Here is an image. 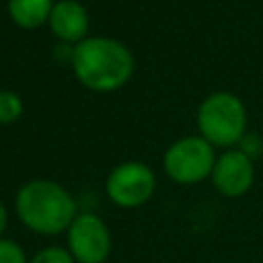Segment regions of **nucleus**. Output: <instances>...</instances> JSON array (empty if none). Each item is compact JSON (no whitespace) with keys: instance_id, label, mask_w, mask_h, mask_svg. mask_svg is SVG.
I'll return each mask as SVG.
<instances>
[{"instance_id":"nucleus-1","label":"nucleus","mask_w":263,"mask_h":263,"mask_svg":"<svg viewBox=\"0 0 263 263\" xmlns=\"http://www.w3.org/2000/svg\"><path fill=\"white\" fill-rule=\"evenodd\" d=\"M70 60L78 82L97 92L121 88L134 72V55L111 37H86L74 45Z\"/></svg>"},{"instance_id":"nucleus-2","label":"nucleus","mask_w":263,"mask_h":263,"mask_svg":"<svg viewBox=\"0 0 263 263\" xmlns=\"http://www.w3.org/2000/svg\"><path fill=\"white\" fill-rule=\"evenodd\" d=\"M14 210L23 226L43 236L66 232L78 216L70 191L51 179L25 183L14 197Z\"/></svg>"},{"instance_id":"nucleus-3","label":"nucleus","mask_w":263,"mask_h":263,"mask_svg":"<svg viewBox=\"0 0 263 263\" xmlns=\"http://www.w3.org/2000/svg\"><path fill=\"white\" fill-rule=\"evenodd\" d=\"M197 127L205 142L220 148L238 144L247 127V111L242 101L226 90L212 92L197 109Z\"/></svg>"},{"instance_id":"nucleus-4","label":"nucleus","mask_w":263,"mask_h":263,"mask_svg":"<svg viewBox=\"0 0 263 263\" xmlns=\"http://www.w3.org/2000/svg\"><path fill=\"white\" fill-rule=\"evenodd\" d=\"M214 164V146L201 136H187L173 142L162 156L166 177L179 185L201 183L205 177H212Z\"/></svg>"},{"instance_id":"nucleus-5","label":"nucleus","mask_w":263,"mask_h":263,"mask_svg":"<svg viewBox=\"0 0 263 263\" xmlns=\"http://www.w3.org/2000/svg\"><path fill=\"white\" fill-rule=\"evenodd\" d=\"M105 189L109 199L125 210L144 205L154 189H156V177L152 168L138 160H127L117 164L105 181Z\"/></svg>"},{"instance_id":"nucleus-6","label":"nucleus","mask_w":263,"mask_h":263,"mask_svg":"<svg viewBox=\"0 0 263 263\" xmlns=\"http://www.w3.org/2000/svg\"><path fill=\"white\" fill-rule=\"evenodd\" d=\"M68 251L76 263H105L111 255V232L103 218L84 212L66 230Z\"/></svg>"},{"instance_id":"nucleus-7","label":"nucleus","mask_w":263,"mask_h":263,"mask_svg":"<svg viewBox=\"0 0 263 263\" xmlns=\"http://www.w3.org/2000/svg\"><path fill=\"white\" fill-rule=\"evenodd\" d=\"M255 181V166L245 150H226L216 158L212 171V183L218 193L226 197L245 195Z\"/></svg>"},{"instance_id":"nucleus-8","label":"nucleus","mask_w":263,"mask_h":263,"mask_svg":"<svg viewBox=\"0 0 263 263\" xmlns=\"http://www.w3.org/2000/svg\"><path fill=\"white\" fill-rule=\"evenodd\" d=\"M51 33L66 43H80L88 33V12L78 0H58L49 14Z\"/></svg>"},{"instance_id":"nucleus-9","label":"nucleus","mask_w":263,"mask_h":263,"mask_svg":"<svg viewBox=\"0 0 263 263\" xmlns=\"http://www.w3.org/2000/svg\"><path fill=\"white\" fill-rule=\"evenodd\" d=\"M53 4V0H8V14L23 29H37L49 21Z\"/></svg>"},{"instance_id":"nucleus-10","label":"nucleus","mask_w":263,"mask_h":263,"mask_svg":"<svg viewBox=\"0 0 263 263\" xmlns=\"http://www.w3.org/2000/svg\"><path fill=\"white\" fill-rule=\"evenodd\" d=\"M23 115V99L14 90H0V123H14Z\"/></svg>"},{"instance_id":"nucleus-11","label":"nucleus","mask_w":263,"mask_h":263,"mask_svg":"<svg viewBox=\"0 0 263 263\" xmlns=\"http://www.w3.org/2000/svg\"><path fill=\"white\" fill-rule=\"evenodd\" d=\"M29 263H76L74 257L70 255V251L66 247H43L39 249L31 259Z\"/></svg>"},{"instance_id":"nucleus-12","label":"nucleus","mask_w":263,"mask_h":263,"mask_svg":"<svg viewBox=\"0 0 263 263\" xmlns=\"http://www.w3.org/2000/svg\"><path fill=\"white\" fill-rule=\"evenodd\" d=\"M0 263H29V259L18 242L0 238Z\"/></svg>"},{"instance_id":"nucleus-13","label":"nucleus","mask_w":263,"mask_h":263,"mask_svg":"<svg viewBox=\"0 0 263 263\" xmlns=\"http://www.w3.org/2000/svg\"><path fill=\"white\" fill-rule=\"evenodd\" d=\"M6 224H8V212H6V205L0 201V238H4V230H6Z\"/></svg>"}]
</instances>
